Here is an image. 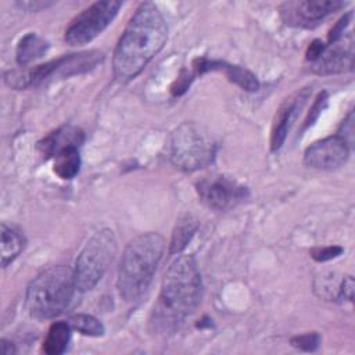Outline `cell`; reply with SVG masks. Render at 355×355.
I'll return each mask as SVG.
<instances>
[{
  "label": "cell",
  "instance_id": "cell-23",
  "mask_svg": "<svg viewBox=\"0 0 355 355\" xmlns=\"http://www.w3.org/2000/svg\"><path fill=\"white\" fill-rule=\"evenodd\" d=\"M343 248L340 245H327V247H318L311 251V257L318 262H326L330 259L337 258L343 254Z\"/></svg>",
  "mask_w": 355,
  "mask_h": 355
},
{
  "label": "cell",
  "instance_id": "cell-12",
  "mask_svg": "<svg viewBox=\"0 0 355 355\" xmlns=\"http://www.w3.org/2000/svg\"><path fill=\"white\" fill-rule=\"evenodd\" d=\"M209 71L223 72L229 82L237 85L243 90L257 92L259 89V82H258L257 76L240 65L227 64V62L219 61V60H208L205 57L196 58L193 61V75L194 76L202 75Z\"/></svg>",
  "mask_w": 355,
  "mask_h": 355
},
{
  "label": "cell",
  "instance_id": "cell-19",
  "mask_svg": "<svg viewBox=\"0 0 355 355\" xmlns=\"http://www.w3.org/2000/svg\"><path fill=\"white\" fill-rule=\"evenodd\" d=\"M53 172L61 179H72L80 169V155L78 147H68L54 155Z\"/></svg>",
  "mask_w": 355,
  "mask_h": 355
},
{
  "label": "cell",
  "instance_id": "cell-10",
  "mask_svg": "<svg viewBox=\"0 0 355 355\" xmlns=\"http://www.w3.org/2000/svg\"><path fill=\"white\" fill-rule=\"evenodd\" d=\"M354 67V40L352 35L324 46L322 54L309 62V71L318 75H333L352 69Z\"/></svg>",
  "mask_w": 355,
  "mask_h": 355
},
{
  "label": "cell",
  "instance_id": "cell-27",
  "mask_svg": "<svg viewBox=\"0 0 355 355\" xmlns=\"http://www.w3.org/2000/svg\"><path fill=\"white\" fill-rule=\"evenodd\" d=\"M324 46H326V44H324L322 40L315 39V40L308 46V50H306V53H305L306 61H308V62H313V61L322 54Z\"/></svg>",
  "mask_w": 355,
  "mask_h": 355
},
{
  "label": "cell",
  "instance_id": "cell-6",
  "mask_svg": "<svg viewBox=\"0 0 355 355\" xmlns=\"http://www.w3.org/2000/svg\"><path fill=\"white\" fill-rule=\"evenodd\" d=\"M215 157V143L208 133L193 122H184L172 133L171 159L183 171L207 166Z\"/></svg>",
  "mask_w": 355,
  "mask_h": 355
},
{
  "label": "cell",
  "instance_id": "cell-8",
  "mask_svg": "<svg viewBox=\"0 0 355 355\" xmlns=\"http://www.w3.org/2000/svg\"><path fill=\"white\" fill-rule=\"evenodd\" d=\"M196 189L201 202L215 211L229 209L248 194L247 187L225 175L205 176L197 182Z\"/></svg>",
  "mask_w": 355,
  "mask_h": 355
},
{
  "label": "cell",
  "instance_id": "cell-4",
  "mask_svg": "<svg viewBox=\"0 0 355 355\" xmlns=\"http://www.w3.org/2000/svg\"><path fill=\"white\" fill-rule=\"evenodd\" d=\"M78 291L73 269L58 265L39 273L28 286L26 306L37 319H53L64 313Z\"/></svg>",
  "mask_w": 355,
  "mask_h": 355
},
{
  "label": "cell",
  "instance_id": "cell-14",
  "mask_svg": "<svg viewBox=\"0 0 355 355\" xmlns=\"http://www.w3.org/2000/svg\"><path fill=\"white\" fill-rule=\"evenodd\" d=\"M305 100H306V94L300 93L297 97L288 98L277 110L273 125H272V132H270V150L272 151H277L283 146L286 136L288 133V129L291 126V122L295 118V114L302 107Z\"/></svg>",
  "mask_w": 355,
  "mask_h": 355
},
{
  "label": "cell",
  "instance_id": "cell-18",
  "mask_svg": "<svg viewBox=\"0 0 355 355\" xmlns=\"http://www.w3.org/2000/svg\"><path fill=\"white\" fill-rule=\"evenodd\" d=\"M71 326L68 322H55L50 326L42 349L47 355H60L62 354L69 343L71 338Z\"/></svg>",
  "mask_w": 355,
  "mask_h": 355
},
{
  "label": "cell",
  "instance_id": "cell-30",
  "mask_svg": "<svg viewBox=\"0 0 355 355\" xmlns=\"http://www.w3.org/2000/svg\"><path fill=\"white\" fill-rule=\"evenodd\" d=\"M0 345H1V354H3V355H11V354L15 352V348H14L12 343L7 341L6 338H1Z\"/></svg>",
  "mask_w": 355,
  "mask_h": 355
},
{
  "label": "cell",
  "instance_id": "cell-5",
  "mask_svg": "<svg viewBox=\"0 0 355 355\" xmlns=\"http://www.w3.org/2000/svg\"><path fill=\"white\" fill-rule=\"evenodd\" d=\"M116 254V240L110 229L96 232L76 258L73 275L79 291L92 290L104 276Z\"/></svg>",
  "mask_w": 355,
  "mask_h": 355
},
{
  "label": "cell",
  "instance_id": "cell-25",
  "mask_svg": "<svg viewBox=\"0 0 355 355\" xmlns=\"http://www.w3.org/2000/svg\"><path fill=\"white\" fill-rule=\"evenodd\" d=\"M351 12H348V14H345L344 17H341L338 21H337V24L330 29V32H329V35H327V39H329V43H331V42H336V40H338V39H341L345 33V29H347V26L349 25V19H351Z\"/></svg>",
  "mask_w": 355,
  "mask_h": 355
},
{
  "label": "cell",
  "instance_id": "cell-3",
  "mask_svg": "<svg viewBox=\"0 0 355 355\" xmlns=\"http://www.w3.org/2000/svg\"><path fill=\"white\" fill-rule=\"evenodd\" d=\"M165 248L164 237L159 233L148 232L136 236L123 250L116 287L119 295L133 302L148 288Z\"/></svg>",
  "mask_w": 355,
  "mask_h": 355
},
{
  "label": "cell",
  "instance_id": "cell-9",
  "mask_svg": "<svg viewBox=\"0 0 355 355\" xmlns=\"http://www.w3.org/2000/svg\"><path fill=\"white\" fill-rule=\"evenodd\" d=\"M338 0H297L280 4L279 11L284 24L295 28H313L327 15L343 8Z\"/></svg>",
  "mask_w": 355,
  "mask_h": 355
},
{
  "label": "cell",
  "instance_id": "cell-20",
  "mask_svg": "<svg viewBox=\"0 0 355 355\" xmlns=\"http://www.w3.org/2000/svg\"><path fill=\"white\" fill-rule=\"evenodd\" d=\"M68 323H69L71 329L79 331L83 336L100 337L105 331L104 324L98 319H96L92 315H86V313H75V315L69 316Z\"/></svg>",
  "mask_w": 355,
  "mask_h": 355
},
{
  "label": "cell",
  "instance_id": "cell-13",
  "mask_svg": "<svg viewBox=\"0 0 355 355\" xmlns=\"http://www.w3.org/2000/svg\"><path fill=\"white\" fill-rule=\"evenodd\" d=\"M85 133L76 126H61L37 141V150L44 158H54L68 147H78L83 143Z\"/></svg>",
  "mask_w": 355,
  "mask_h": 355
},
{
  "label": "cell",
  "instance_id": "cell-1",
  "mask_svg": "<svg viewBox=\"0 0 355 355\" xmlns=\"http://www.w3.org/2000/svg\"><path fill=\"white\" fill-rule=\"evenodd\" d=\"M168 36L166 21L159 8L141 3L121 35L112 58L114 75L121 82L135 79L164 47Z\"/></svg>",
  "mask_w": 355,
  "mask_h": 355
},
{
  "label": "cell",
  "instance_id": "cell-29",
  "mask_svg": "<svg viewBox=\"0 0 355 355\" xmlns=\"http://www.w3.org/2000/svg\"><path fill=\"white\" fill-rule=\"evenodd\" d=\"M51 4L53 3H50V1H18L17 3V6L19 8H24L28 11H39V10L50 7Z\"/></svg>",
  "mask_w": 355,
  "mask_h": 355
},
{
  "label": "cell",
  "instance_id": "cell-21",
  "mask_svg": "<svg viewBox=\"0 0 355 355\" xmlns=\"http://www.w3.org/2000/svg\"><path fill=\"white\" fill-rule=\"evenodd\" d=\"M291 345L301 351H315L320 344V336L318 333H305L301 336H295L291 338Z\"/></svg>",
  "mask_w": 355,
  "mask_h": 355
},
{
  "label": "cell",
  "instance_id": "cell-7",
  "mask_svg": "<svg viewBox=\"0 0 355 355\" xmlns=\"http://www.w3.org/2000/svg\"><path fill=\"white\" fill-rule=\"evenodd\" d=\"M121 1L101 0L90 4L78 14L64 33V40L69 46H82L97 37L116 17Z\"/></svg>",
  "mask_w": 355,
  "mask_h": 355
},
{
  "label": "cell",
  "instance_id": "cell-16",
  "mask_svg": "<svg viewBox=\"0 0 355 355\" xmlns=\"http://www.w3.org/2000/svg\"><path fill=\"white\" fill-rule=\"evenodd\" d=\"M1 244H0V259L1 266L6 268L24 250L25 239L24 234L14 226H8L7 223H1Z\"/></svg>",
  "mask_w": 355,
  "mask_h": 355
},
{
  "label": "cell",
  "instance_id": "cell-26",
  "mask_svg": "<svg viewBox=\"0 0 355 355\" xmlns=\"http://www.w3.org/2000/svg\"><path fill=\"white\" fill-rule=\"evenodd\" d=\"M338 295L344 300L352 301L354 298V279L351 276H345L338 287Z\"/></svg>",
  "mask_w": 355,
  "mask_h": 355
},
{
  "label": "cell",
  "instance_id": "cell-2",
  "mask_svg": "<svg viewBox=\"0 0 355 355\" xmlns=\"http://www.w3.org/2000/svg\"><path fill=\"white\" fill-rule=\"evenodd\" d=\"M201 298L202 282L196 259L179 255L164 275L151 324L161 333L175 330L197 309Z\"/></svg>",
  "mask_w": 355,
  "mask_h": 355
},
{
  "label": "cell",
  "instance_id": "cell-22",
  "mask_svg": "<svg viewBox=\"0 0 355 355\" xmlns=\"http://www.w3.org/2000/svg\"><path fill=\"white\" fill-rule=\"evenodd\" d=\"M326 103H327V94H326V92L319 93V96L315 98V101H313V104H312V107H311V110H309V112H308V115H306V118H305V121H304L302 130L315 123V121H316L318 116L320 115L322 110L326 107Z\"/></svg>",
  "mask_w": 355,
  "mask_h": 355
},
{
  "label": "cell",
  "instance_id": "cell-15",
  "mask_svg": "<svg viewBox=\"0 0 355 355\" xmlns=\"http://www.w3.org/2000/svg\"><path fill=\"white\" fill-rule=\"evenodd\" d=\"M200 226V220L193 214H184L182 215L173 227L171 243H169V254H179L182 252L187 244L191 241L193 236L196 234L197 229Z\"/></svg>",
  "mask_w": 355,
  "mask_h": 355
},
{
  "label": "cell",
  "instance_id": "cell-24",
  "mask_svg": "<svg viewBox=\"0 0 355 355\" xmlns=\"http://www.w3.org/2000/svg\"><path fill=\"white\" fill-rule=\"evenodd\" d=\"M193 79H194L193 72H189L187 69L183 68V69L180 71V73L178 75L176 80L173 82V85L171 86V93H172V96H175V97L182 96V94L189 89V86H190V83H191Z\"/></svg>",
  "mask_w": 355,
  "mask_h": 355
},
{
  "label": "cell",
  "instance_id": "cell-17",
  "mask_svg": "<svg viewBox=\"0 0 355 355\" xmlns=\"http://www.w3.org/2000/svg\"><path fill=\"white\" fill-rule=\"evenodd\" d=\"M49 49V43L36 33H26L17 44V62L21 67L40 58Z\"/></svg>",
  "mask_w": 355,
  "mask_h": 355
},
{
  "label": "cell",
  "instance_id": "cell-28",
  "mask_svg": "<svg viewBox=\"0 0 355 355\" xmlns=\"http://www.w3.org/2000/svg\"><path fill=\"white\" fill-rule=\"evenodd\" d=\"M352 126H354V114L349 112L348 116L345 118V121H343V125H341V128H340L337 136H340V137L347 143L345 139H347V135H348V136H349V141H351V144H352V132H354Z\"/></svg>",
  "mask_w": 355,
  "mask_h": 355
},
{
  "label": "cell",
  "instance_id": "cell-11",
  "mask_svg": "<svg viewBox=\"0 0 355 355\" xmlns=\"http://www.w3.org/2000/svg\"><path fill=\"white\" fill-rule=\"evenodd\" d=\"M349 146L340 136H329L311 144L304 153V162L315 169H337L347 162Z\"/></svg>",
  "mask_w": 355,
  "mask_h": 355
}]
</instances>
